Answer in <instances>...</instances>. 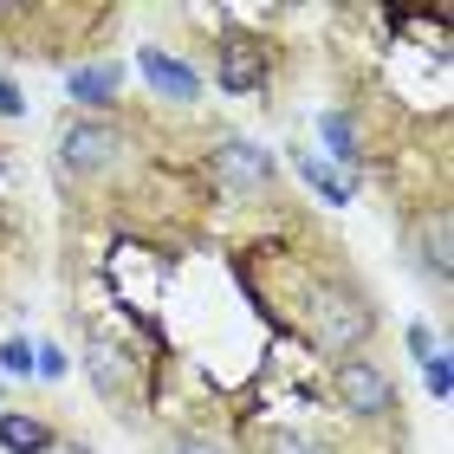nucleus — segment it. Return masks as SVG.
Instances as JSON below:
<instances>
[{"mask_svg": "<svg viewBox=\"0 0 454 454\" xmlns=\"http://www.w3.org/2000/svg\"><path fill=\"white\" fill-rule=\"evenodd\" d=\"M0 448H7V454H46L52 428L33 422V416H0Z\"/></svg>", "mask_w": 454, "mask_h": 454, "instance_id": "6e6552de", "label": "nucleus"}, {"mask_svg": "<svg viewBox=\"0 0 454 454\" xmlns=\"http://www.w3.org/2000/svg\"><path fill=\"white\" fill-rule=\"evenodd\" d=\"M318 130H325V143H332V156L357 162V130H350V117H344V111H332V117L318 123Z\"/></svg>", "mask_w": 454, "mask_h": 454, "instance_id": "9b49d317", "label": "nucleus"}, {"mask_svg": "<svg viewBox=\"0 0 454 454\" xmlns=\"http://www.w3.org/2000/svg\"><path fill=\"white\" fill-rule=\"evenodd\" d=\"M332 389H338V403L350 409V416H364V422H377V416L396 409V383H389V370L370 364V357H344Z\"/></svg>", "mask_w": 454, "mask_h": 454, "instance_id": "f03ea898", "label": "nucleus"}, {"mask_svg": "<svg viewBox=\"0 0 454 454\" xmlns=\"http://www.w3.org/2000/svg\"><path fill=\"white\" fill-rule=\"evenodd\" d=\"M20 111H27V98H20V85H13V78H0V117H20Z\"/></svg>", "mask_w": 454, "mask_h": 454, "instance_id": "dca6fc26", "label": "nucleus"}, {"mask_svg": "<svg viewBox=\"0 0 454 454\" xmlns=\"http://www.w3.org/2000/svg\"><path fill=\"white\" fill-rule=\"evenodd\" d=\"M409 350H416V357H435L442 344H435V332H428V325H416V332H409Z\"/></svg>", "mask_w": 454, "mask_h": 454, "instance_id": "a211bd4d", "label": "nucleus"}, {"mask_svg": "<svg viewBox=\"0 0 454 454\" xmlns=\"http://www.w3.org/2000/svg\"><path fill=\"white\" fill-rule=\"evenodd\" d=\"M117 66H85V72H72L66 78V91L78 98V105H117Z\"/></svg>", "mask_w": 454, "mask_h": 454, "instance_id": "0eeeda50", "label": "nucleus"}, {"mask_svg": "<svg viewBox=\"0 0 454 454\" xmlns=\"http://www.w3.org/2000/svg\"><path fill=\"white\" fill-rule=\"evenodd\" d=\"M422 266H428L435 279H448V273H454V260H448V221H442V215L422 227Z\"/></svg>", "mask_w": 454, "mask_h": 454, "instance_id": "9d476101", "label": "nucleus"}, {"mask_svg": "<svg viewBox=\"0 0 454 454\" xmlns=\"http://www.w3.org/2000/svg\"><path fill=\"white\" fill-rule=\"evenodd\" d=\"M85 370H91V383H98V396H117V389H123V357L111 350V338H91L85 344Z\"/></svg>", "mask_w": 454, "mask_h": 454, "instance_id": "1a4fd4ad", "label": "nucleus"}, {"mask_svg": "<svg viewBox=\"0 0 454 454\" xmlns=\"http://www.w3.org/2000/svg\"><path fill=\"white\" fill-rule=\"evenodd\" d=\"M0 364H7L13 377H27V370H33V350H27V338H7V344H0Z\"/></svg>", "mask_w": 454, "mask_h": 454, "instance_id": "4468645a", "label": "nucleus"}, {"mask_svg": "<svg viewBox=\"0 0 454 454\" xmlns=\"http://www.w3.org/2000/svg\"><path fill=\"white\" fill-rule=\"evenodd\" d=\"M266 454H325V442H312V435H273Z\"/></svg>", "mask_w": 454, "mask_h": 454, "instance_id": "2eb2a0df", "label": "nucleus"}, {"mask_svg": "<svg viewBox=\"0 0 454 454\" xmlns=\"http://www.w3.org/2000/svg\"><path fill=\"white\" fill-rule=\"evenodd\" d=\"M422 370H428V396H448V389H454V364H448V350L422 357Z\"/></svg>", "mask_w": 454, "mask_h": 454, "instance_id": "ddd939ff", "label": "nucleus"}, {"mask_svg": "<svg viewBox=\"0 0 454 454\" xmlns=\"http://www.w3.org/2000/svg\"><path fill=\"white\" fill-rule=\"evenodd\" d=\"M176 454H227V448H221V442H208V435H182V442H176Z\"/></svg>", "mask_w": 454, "mask_h": 454, "instance_id": "f3484780", "label": "nucleus"}, {"mask_svg": "<svg viewBox=\"0 0 454 454\" xmlns=\"http://www.w3.org/2000/svg\"><path fill=\"white\" fill-rule=\"evenodd\" d=\"M137 66L150 72V85H156L162 98H176V105H195V98H201V78H195L189 59H176V52H162V46H143Z\"/></svg>", "mask_w": 454, "mask_h": 454, "instance_id": "39448f33", "label": "nucleus"}, {"mask_svg": "<svg viewBox=\"0 0 454 454\" xmlns=\"http://www.w3.org/2000/svg\"><path fill=\"white\" fill-rule=\"evenodd\" d=\"M299 176H305V182H312V189H318V195H332V201H344V195H350V182H338V176H325V169H318V162H312V156H299Z\"/></svg>", "mask_w": 454, "mask_h": 454, "instance_id": "f8f14e48", "label": "nucleus"}, {"mask_svg": "<svg viewBox=\"0 0 454 454\" xmlns=\"http://www.w3.org/2000/svg\"><path fill=\"white\" fill-rule=\"evenodd\" d=\"M215 176L234 195H260L266 182H273V156H266L260 143H247V137H227L221 150H215Z\"/></svg>", "mask_w": 454, "mask_h": 454, "instance_id": "20e7f679", "label": "nucleus"}, {"mask_svg": "<svg viewBox=\"0 0 454 454\" xmlns=\"http://www.w3.org/2000/svg\"><path fill=\"white\" fill-rule=\"evenodd\" d=\"M377 332V312H370V299L357 293V286H318V299H312V344L318 350H338V357H357L364 338Z\"/></svg>", "mask_w": 454, "mask_h": 454, "instance_id": "f257e3e1", "label": "nucleus"}, {"mask_svg": "<svg viewBox=\"0 0 454 454\" xmlns=\"http://www.w3.org/2000/svg\"><path fill=\"white\" fill-rule=\"evenodd\" d=\"M260 78H266V52L247 33H227L221 39V85L227 91H260Z\"/></svg>", "mask_w": 454, "mask_h": 454, "instance_id": "423d86ee", "label": "nucleus"}, {"mask_svg": "<svg viewBox=\"0 0 454 454\" xmlns=\"http://www.w3.org/2000/svg\"><path fill=\"white\" fill-rule=\"evenodd\" d=\"M59 162H66L72 176H105L117 162V130H105V123H66V137H59Z\"/></svg>", "mask_w": 454, "mask_h": 454, "instance_id": "7ed1b4c3", "label": "nucleus"}]
</instances>
